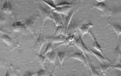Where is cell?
I'll return each instance as SVG.
<instances>
[{"mask_svg": "<svg viewBox=\"0 0 121 76\" xmlns=\"http://www.w3.org/2000/svg\"><path fill=\"white\" fill-rule=\"evenodd\" d=\"M66 38L63 35H60L53 37H48L46 38L49 42L51 43H60L63 42Z\"/></svg>", "mask_w": 121, "mask_h": 76, "instance_id": "ba28073f", "label": "cell"}, {"mask_svg": "<svg viewBox=\"0 0 121 76\" xmlns=\"http://www.w3.org/2000/svg\"><path fill=\"white\" fill-rule=\"evenodd\" d=\"M71 7V6H67L60 8H56V9L55 11L62 14H65L69 11Z\"/></svg>", "mask_w": 121, "mask_h": 76, "instance_id": "ac0fdd59", "label": "cell"}, {"mask_svg": "<svg viewBox=\"0 0 121 76\" xmlns=\"http://www.w3.org/2000/svg\"><path fill=\"white\" fill-rule=\"evenodd\" d=\"M35 75H36V73H32L29 71H27L26 72L23 76H34Z\"/></svg>", "mask_w": 121, "mask_h": 76, "instance_id": "83f0119b", "label": "cell"}, {"mask_svg": "<svg viewBox=\"0 0 121 76\" xmlns=\"http://www.w3.org/2000/svg\"><path fill=\"white\" fill-rule=\"evenodd\" d=\"M2 10L6 14H12L13 12V9L9 1H6L5 2L2 7Z\"/></svg>", "mask_w": 121, "mask_h": 76, "instance_id": "30bf717a", "label": "cell"}, {"mask_svg": "<svg viewBox=\"0 0 121 76\" xmlns=\"http://www.w3.org/2000/svg\"><path fill=\"white\" fill-rule=\"evenodd\" d=\"M56 55V53L54 51H52L46 54L45 57L51 63L55 64Z\"/></svg>", "mask_w": 121, "mask_h": 76, "instance_id": "4fadbf2b", "label": "cell"}, {"mask_svg": "<svg viewBox=\"0 0 121 76\" xmlns=\"http://www.w3.org/2000/svg\"><path fill=\"white\" fill-rule=\"evenodd\" d=\"M5 76H9V72L8 71L7 72Z\"/></svg>", "mask_w": 121, "mask_h": 76, "instance_id": "d6a6232c", "label": "cell"}, {"mask_svg": "<svg viewBox=\"0 0 121 76\" xmlns=\"http://www.w3.org/2000/svg\"><path fill=\"white\" fill-rule=\"evenodd\" d=\"M13 31L14 32H19L22 31L26 29L24 24H22L20 21H17L14 23L12 26Z\"/></svg>", "mask_w": 121, "mask_h": 76, "instance_id": "9c48e42d", "label": "cell"}, {"mask_svg": "<svg viewBox=\"0 0 121 76\" xmlns=\"http://www.w3.org/2000/svg\"><path fill=\"white\" fill-rule=\"evenodd\" d=\"M88 33H89L91 35V36H92V38L93 39L94 41V42L93 45V47L95 49H96L97 51H99V52H100L103 55V56H104V57H105V58L107 60L108 62H110V61H109V59H108V58L107 57L106 55L104 53H103L101 47V46H100V45L98 44L97 40H96V38H95V36L93 34V33H92V32H91V31H90L88 32Z\"/></svg>", "mask_w": 121, "mask_h": 76, "instance_id": "5b68a950", "label": "cell"}, {"mask_svg": "<svg viewBox=\"0 0 121 76\" xmlns=\"http://www.w3.org/2000/svg\"><path fill=\"white\" fill-rule=\"evenodd\" d=\"M93 26V24L90 23H89L87 24H84L81 27L79 28V30L81 31V33H82L81 37H82V36L84 34L89 32V28H90L92 27Z\"/></svg>", "mask_w": 121, "mask_h": 76, "instance_id": "8fae6325", "label": "cell"}, {"mask_svg": "<svg viewBox=\"0 0 121 76\" xmlns=\"http://www.w3.org/2000/svg\"><path fill=\"white\" fill-rule=\"evenodd\" d=\"M43 1H44V2H45V3L47 4V5H48L52 9H54L55 11H56L57 8H56V7H55V6H54V5L52 4L51 3H49L48 2H47V1H45L44 0Z\"/></svg>", "mask_w": 121, "mask_h": 76, "instance_id": "4316f807", "label": "cell"}, {"mask_svg": "<svg viewBox=\"0 0 121 76\" xmlns=\"http://www.w3.org/2000/svg\"><path fill=\"white\" fill-rule=\"evenodd\" d=\"M5 62L1 58H0V66H4L5 65Z\"/></svg>", "mask_w": 121, "mask_h": 76, "instance_id": "f546056e", "label": "cell"}, {"mask_svg": "<svg viewBox=\"0 0 121 76\" xmlns=\"http://www.w3.org/2000/svg\"><path fill=\"white\" fill-rule=\"evenodd\" d=\"M39 11L41 14L42 20V27L43 25L44 22L47 19L53 20L52 14L49 11L43 8L42 7H39Z\"/></svg>", "mask_w": 121, "mask_h": 76, "instance_id": "7a4b0ae2", "label": "cell"}, {"mask_svg": "<svg viewBox=\"0 0 121 76\" xmlns=\"http://www.w3.org/2000/svg\"><path fill=\"white\" fill-rule=\"evenodd\" d=\"M36 76H49V74L46 70H41L37 72Z\"/></svg>", "mask_w": 121, "mask_h": 76, "instance_id": "603a6c76", "label": "cell"}, {"mask_svg": "<svg viewBox=\"0 0 121 76\" xmlns=\"http://www.w3.org/2000/svg\"><path fill=\"white\" fill-rule=\"evenodd\" d=\"M112 65H106L105 64H100V68L101 71L104 74H105V73L107 71V70L109 69L110 68H111Z\"/></svg>", "mask_w": 121, "mask_h": 76, "instance_id": "ffe728a7", "label": "cell"}, {"mask_svg": "<svg viewBox=\"0 0 121 76\" xmlns=\"http://www.w3.org/2000/svg\"><path fill=\"white\" fill-rule=\"evenodd\" d=\"M79 38L74 40V45L80 49L84 54L87 57V54L90 53L92 54L90 51L88 47H87L86 45L83 42L82 39V37L79 35Z\"/></svg>", "mask_w": 121, "mask_h": 76, "instance_id": "6da1fadb", "label": "cell"}, {"mask_svg": "<svg viewBox=\"0 0 121 76\" xmlns=\"http://www.w3.org/2000/svg\"><path fill=\"white\" fill-rule=\"evenodd\" d=\"M38 16H34L31 17L30 19L27 20L25 24H24L26 29H28L32 33L35 34L34 26L35 23L36 21V19Z\"/></svg>", "mask_w": 121, "mask_h": 76, "instance_id": "3957f363", "label": "cell"}, {"mask_svg": "<svg viewBox=\"0 0 121 76\" xmlns=\"http://www.w3.org/2000/svg\"><path fill=\"white\" fill-rule=\"evenodd\" d=\"M72 5V4L69 3L68 2H64V3H61L59 4H57L55 6L56 8H60V7H63L67 6H70Z\"/></svg>", "mask_w": 121, "mask_h": 76, "instance_id": "484cf974", "label": "cell"}, {"mask_svg": "<svg viewBox=\"0 0 121 76\" xmlns=\"http://www.w3.org/2000/svg\"><path fill=\"white\" fill-rule=\"evenodd\" d=\"M87 66H89L91 72V74L93 76H100L98 72L95 69L94 66L91 63H88Z\"/></svg>", "mask_w": 121, "mask_h": 76, "instance_id": "d6986e66", "label": "cell"}, {"mask_svg": "<svg viewBox=\"0 0 121 76\" xmlns=\"http://www.w3.org/2000/svg\"><path fill=\"white\" fill-rule=\"evenodd\" d=\"M38 58L42 65L43 67H45L46 57L45 56H43L42 54H38Z\"/></svg>", "mask_w": 121, "mask_h": 76, "instance_id": "cb8c5ba5", "label": "cell"}, {"mask_svg": "<svg viewBox=\"0 0 121 76\" xmlns=\"http://www.w3.org/2000/svg\"><path fill=\"white\" fill-rule=\"evenodd\" d=\"M112 27H113V29L115 30L117 35L118 36H119L121 35V26L118 25H112Z\"/></svg>", "mask_w": 121, "mask_h": 76, "instance_id": "d4e9b609", "label": "cell"}, {"mask_svg": "<svg viewBox=\"0 0 121 76\" xmlns=\"http://www.w3.org/2000/svg\"><path fill=\"white\" fill-rule=\"evenodd\" d=\"M88 49H90L91 53L93 54L94 55H95L96 57L98 59V60H99L102 63V64H105V63H104V61H108L107 60L105 57H103L102 55H101L99 53L93 51V50L91 49L90 48H88Z\"/></svg>", "mask_w": 121, "mask_h": 76, "instance_id": "9a60e30c", "label": "cell"}, {"mask_svg": "<svg viewBox=\"0 0 121 76\" xmlns=\"http://www.w3.org/2000/svg\"><path fill=\"white\" fill-rule=\"evenodd\" d=\"M0 39L9 46L12 45L13 40L8 35L4 34L2 36L0 37Z\"/></svg>", "mask_w": 121, "mask_h": 76, "instance_id": "5bb4252c", "label": "cell"}, {"mask_svg": "<svg viewBox=\"0 0 121 76\" xmlns=\"http://www.w3.org/2000/svg\"><path fill=\"white\" fill-rule=\"evenodd\" d=\"M79 7H77L76 8L74 9L73 10L71 11L69 14L68 15V16L66 17L65 19V27H66V31H67V29H68V27L69 25V23H70V21L71 20V18H72V16L73 15L74 13L77 11Z\"/></svg>", "mask_w": 121, "mask_h": 76, "instance_id": "7c38bea8", "label": "cell"}, {"mask_svg": "<svg viewBox=\"0 0 121 76\" xmlns=\"http://www.w3.org/2000/svg\"><path fill=\"white\" fill-rule=\"evenodd\" d=\"M57 56L59 60L60 64L62 65L64 59L66 56V53L64 51H59L57 53Z\"/></svg>", "mask_w": 121, "mask_h": 76, "instance_id": "e0dca14e", "label": "cell"}, {"mask_svg": "<svg viewBox=\"0 0 121 76\" xmlns=\"http://www.w3.org/2000/svg\"><path fill=\"white\" fill-rule=\"evenodd\" d=\"M75 36H69L68 37H67L65 38V39L61 43H59L58 44L56 45L55 46V48L57 47L58 46H60L61 45H67L69 44L70 43H71L72 41H74V40L75 39Z\"/></svg>", "mask_w": 121, "mask_h": 76, "instance_id": "2e32d148", "label": "cell"}, {"mask_svg": "<svg viewBox=\"0 0 121 76\" xmlns=\"http://www.w3.org/2000/svg\"><path fill=\"white\" fill-rule=\"evenodd\" d=\"M52 43H51L49 42L47 45V47H46V49L45 50V52L43 53L42 55L43 56H45L46 54H48V53L51 52L52 51Z\"/></svg>", "mask_w": 121, "mask_h": 76, "instance_id": "7402d4cb", "label": "cell"}, {"mask_svg": "<svg viewBox=\"0 0 121 76\" xmlns=\"http://www.w3.org/2000/svg\"><path fill=\"white\" fill-rule=\"evenodd\" d=\"M53 16V20H54L56 26H63V24L60 20L57 18V17L56 16L55 13H54L52 14Z\"/></svg>", "mask_w": 121, "mask_h": 76, "instance_id": "44dd1931", "label": "cell"}, {"mask_svg": "<svg viewBox=\"0 0 121 76\" xmlns=\"http://www.w3.org/2000/svg\"><path fill=\"white\" fill-rule=\"evenodd\" d=\"M111 68L121 70V64H118V65H116L115 66H111Z\"/></svg>", "mask_w": 121, "mask_h": 76, "instance_id": "f1b7e54d", "label": "cell"}, {"mask_svg": "<svg viewBox=\"0 0 121 76\" xmlns=\"http://www.w3.org/2000/svg\"><path fill=\"white\" fill-rule=\"evenodd\" d=\"M70 58L76 59L78 60L79 61H81L83 63L85 64H86L87 66V61H86V57H85V55L82 53H73V54L69 57Z\"/></svg>", "mask_w": 121, "mask_h": 76, "instance_id": "52a82bcc", "label": "cell"}, {"mask_svg": "<svg viewBox=\"0 0 121 76\" xmlns=\"http://www.w3.org/2000/svg\"><path fill=\"white\" fill-rule=\"evenodd\" d=\"M46 42V40L43 38L42 36L40 34L37 39L35 45V49L37 52L38 53L40 52L43 45Z\"/></svg>", "mask_w": 121, "mask_h": 76, "instance_id": "277c9868", "label": "cell"}, {"mask_svg": "<svg viewBox=\"0 0 121 76\" xmlns=\"http://www.w3.org/2000/svg\"><path fill=\"white\" fill-rule=\"evenodd\" d=\"M94 7L97 8L106 15H110L111 13L110 10L103 2H100L97 5H94Z\"/></svg>", "mask_w": 121, "mask_h": 76, "instance_id": "8992f818", "label": "cell"}, {"mask_svg": "<svg viewBox=\"0 0 121 76\" xmlns=\"http://www.w3.org/2000/svg\"><path fill=\"white\" fill-rule=\"evenodd\" d=\"M17 76H19L18 75H17Z\"/></svg>", "mask_w": 121, "mask_h": 76, "instance_id": "836d02e7", "label": "cell"}, {"mask_svg": "<svg viewBox=\"0 0 121 76\" xmlns=\"http://www.w3.org/2000/svg\"></svg>", "mask_w": 121, "mask_h": 76, "instance_id": "e575fe53", "label": "cell"}, {"mask_svg": "<svg viewBox=\"0 0 121 76\" xmlns=\"http://www.w3.org/2000/svg\"><path fill=\"white\" fill-rule=\"evenodd\" d=\"M5 20V19L3 17L0 16V22H3Z\"/></svg>", "mask_w": 121, "mask_h": 76, "instance_id": "1f68e13d", "label": "cell"}, {"mask_svg": "<svg viewBox=\"0 0 121 76\" xmlns=\"http://www.w3.org/2000/svg\"><path fill=\"white\" fill-rule=\"evenodd\" d=\"M0 33H2L4 34H7V33H6L5 31H4V30H3V29H1L0 28Z\"/></svg>", "mask_w": 121, "mask_h": 76, "instance_id": "4dcf8cb0", "label": "cell"}]
</instances>
